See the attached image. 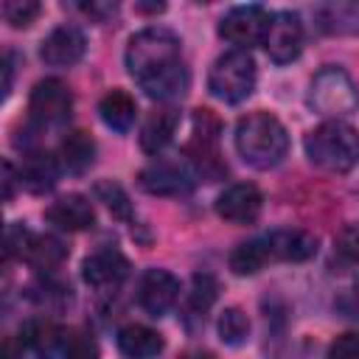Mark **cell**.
Here are the masks:
<instances>
[{
  "mask_svg": "<svg viewBox=\"0 0 359 359\" xmlns=\"http://www.w3.org/2000/svg\"><path fill=\"white\" fill-rule=\"evenodd\" d=\"M126 67L149 98L171 101L188 90L182 42L168 28L149 25L137 31L126 45Z\"/></svg>",
  "mask_w": 359,
  "mask_h": 359,
  "instance_id": "6da1fadb",
  "label": "cell"
},
{
  "mask_svg": "<svg viewBox=\"0 0 359 359\" xmlns=\"http://www.w3.org/2000/svg\"><path fill=\"white\" fill-rule=\"evenodd\" d=\"M236 149L247 165L258 171L275 168L289 151L286 126L269 112H250L236 123Z\"/></svg>",
  "mask_w": 359,
  "mask_h": 359,
  "instance_id": "7a4b0ae2",
  "label": "cell"
},
{
  "mask_svg": "<svg viewBox=\"0 0 359 359\" xmlns=\"http://www.w3.org/2000/svg\"><path fill=\"white\" fill-rule=\"evenodd\" d=\"M309 160L331 174H345L359 163V132L345 121H323L306 135Z\"/></svg>",
  "mask_w": 359,
  "mask_h": 359,
  "instance_id": "3957f363",
  "label": "cell"
},
{
  "mask_svg": "<svg viewBox=\"0 0 359 359\" xmlns=\"http://www.w3.org/2000/svg\"><path fill=\"white\" fill-rule=\"evenodd\" d=\"M309 107L328 121H342L345 115H351L359 107V87L351 79V73L328 65L311 79Z\"/></svg>",
  "mask_w": 359,
  "mask_h": 359,
  "instance_id": "277c9868",
  "label": "cell"
},
{
  "mask_svg": "<svg viewBox=\"0 0 359 359\" xmlns=\"http://www.w3.org/2000/svg\"><path fill=\"white\" fill-rule=\"evenodd\" d=\"M255 62L247 50H227L222 53L210 73H208V90L224 101V104H238L244 98H250V93L255 90Z\"/></svg>",
  "mask_w": 359,
  "mask_h": 359,
  "instance_id": "5b68a950",
  "label": "cell"
},
{
  "mask_svg": "<svg viewBox=\"0 0 359 359\" xmlns=\"http://www.w3.org/2000/svg\"><path fill=\"white\" fill-rule=\"evenodd\" d=\"M70 109H73V95H70V90H67L65 81H59V79H42V81L34 84L31 98H28V121L36 129L67 123Z\"/></svg>",
  "mask_w": 359,
  "mask_h": 359,
  "instance_id": "8992f818",
  "label": "cell"
},
{
  "mask_svg": "<svg viewBox=\"0 0 359 359\" xmlns=\"http://www.w3.org/2000/svg\"><path fill=\"white\" fill-rule=\"evenodd\" d=\"M269 11L264 6H236L230 8L222 20H219V36L227 39L230 45H236L238 50H247L252 45H261L264 42V34H266V25H269Z\"/></svg>",
  "mask_w": 359,
  "mask_h": 359,
  "instance_id": "52a82bcc",
  "label": "cell"
},
{
  "mask_svg": "<svg viewBox=\"0 0 359 359\" xmlns=\"http://www.w3.org/2000/svg\"><path fill=\"white\" fill-rule=\"evenodd\" d=\"M264 50L275 65H289L303 50V22L294 11H275L264 34Z\"/></svg>",
  "mask_w": 359,
  "mask_h": 359,
  "instance_id": "ba28073f",
  "label": "cell"
},
{
  "mask_svg": "<svg viewBox=\"0 0 359 359\" xmlns=\"http://www.w3.org/2000/svg\"><path fill=\"white\" fill-rule=\"evenodd\" d=\"M137 182L146 194L154 196H182L194 188V168L188 163L157 157L137 174Z\"/></svg>",
  "mask_w": 359,
  "mask_h": 359,
  "instance_id": "9c48e42d",
  "label": "cell"
},
{
  "mask_svg": "<svg viewBox=\"0 0 359 359\" xmlns=\"http://www.w3.org/2000/svg\"><path fill=\"white\" fill-rule=\"evenodd\" d=\"M264 210V196L252 182H233L216 199V213L230 224H252Z\"/></svg>",
  "mask_w": 359,
  "mask_h": 359,
  "instance_id": "30bf717a",
  "label": "cell"
},
{
  "mask_svg": "<svg viewBox=\"0 0 359 359\" xmlns=\"http://www.w3.org/2000/svg\"><path fill=\"white\" fill-rule=\"evenodd\" d=\"M137 300L151 317H163L180 300V280L168 269H146L137 286Z\"/></svg>",
  "mask_w": 359,
  "mask_h": 359,
  "instance_id": "8fae6325",
  "label": "cell"
},
{
  "mask_svg": "<svg viewBox=\"0 0 359 359\" xmlns=\"http://www.w3.org/2000/svg\"><path fill=\"white\" fill-rule=\"evenodd\" d=\"M81 275L93 289H101V292L118 289L129 275V261L118 250L104 247V250H95V252H90L84 258Z\"/></svg>",
  "mask_w": 359,
  "mask_h": 359,
  "instance_id": "7c38bea8",
  "label": "cell"
},
{
  "mask_svg": "<svg viewBox=\"0 0 359 359\" xmlns=\"http://www.w3.org/2000/svg\"><path fill=\"white\" fill-rule=\"evenodd\" d=\"M84 50H87L84 31L76 25H59L42 39L39 56L50 67H70L84 56Z\"/></svg>",
  "mask_w": 359,
  "mask_h": 359,
  "instance_id": "4fadbf2b",
  "label": "cell"
},
{
  "mask_svg": "<svg viewBox=\"0 0 359 359\" xmlns=\"http://www.w3.org/2000/svg\"><path fill=\"white\" fill-rule=\"evenodd\" d=\"M59 168L62 163L50 151H28L17 168V177L28 194H48L59 182Z\"/></svg>",
  "mask_w": 359,
  "mask_h": 359,
  "instance_id": "5bb4252c",
  "label": "cell"
},
{
  "mask_svg": "<svg viewBox=\"0 0 359 359\" xmlns=\"http://www.w3.org/2000/svg\"><path fill=\"white\" fill-rule=\"evenodd\" d=\"M45 219L50 224H56L59 230H90L95 224V208L87 196L81 194H67V196H59L48 210H45Z\"/></svg>",
  "mask_w": 359,
  "mask_h": 359,
  "instance_id": "9a60e30c",
  "label": "cell"
},
{
  "mask_svg": "<svg viewBox=\"0 0 359 359\" xmlns=\"http://www.w3.org/2000/svg\"><path fill=\"white\" fill-rule=\"evenodd\" d=\"M20 339L34 353H39L42 359H56V356L62 359V353L67 348L65 331L56 323H50V320H31V323H25L22 331H20Z\"/></svg>",
  "mask_w": 359,
  "mask_h": 359,
  "instance_id": "2e32d148",
  "label": "cell"
},
{
  "mask_svg": "<svg viewBox=\"0 0 359 359\" xmlns=\"http://www.w3.org/2000/svg\"><path fill=\"white\" fill-rule=\"evenodd\" d=\"M266 244H269V252L272 258H280V261H309L317 255V238L306 230H275L266 236Z\"/></svg>",
  "mask_w": 359,
  "mask_h": 359,
  "instance_id": "e0dca14e",
  "label": "cell"
},
{
  "mask_svg": "<svg viewBox=\"0 0 359 359\" xmlns=\"http://www.w3.org/2000/svg\"><path fill=\"white\" fill-rule=\"evenodd\" d=\"M118 348L129 359H154L163 351V337L143 323H129L118 331Z\"/></svg>",
  "mask_w": 359,
  "mask_h": 359,
  "instance_id": "ac0fdd59",
  "label": "cell"
},
{
  "mask_svg": "<svg viewBox=\"0 0 359 359\" xmlns=\"http://www.w3.org/2000/svg\"><path fill=\"white\" fill-rule=\"evenodd\" d=\"M177 123H180V115L174 109H154L140 126V149L146 154L163 151L171 143V137L177 132Z\"/></svg>",
  "mask_w": 359,
  "mask_h": 359,
  "instance_id": "d6986e66",
  "label": "cell"
},
{
  "mask_svg": "<svg viewBox=\"0 0 359 359\" xmlns=\"http://www.w3.org/2000/svg\"><path fill=\"white\" fill-rule=\"evenodd\" d=\"M98 115L109 129L129 132L135 126V118H137V104L126 90H109L98 101Z\"/></svg>",
  "mask_w": 359,
  "mask_h": 359,
  "instance_id": "ffe728a7",
  "label": "cell"
},
{
  "mask_svg": "<svg viewBox=\"0 0 359 359\" xmlns=\"http://www.w3.org/2000/svg\"><path fill=\"white\" fill-rule=\"evenodd\" d=\"M59 163L73 174H84L95 163V140L81 129L67 132L59 143Z\"/></svg>",
  "mask_w": 359,
  "mask_h": 359,
  "instance_id": "44dd1931",
  "label": "cell"
},
{
  "mask_svg": "<svg viewBox=\"0 0 359 359\" xmlns=\"http://www.w3.org/2000/svg\"><path fill=\"white\" fill-rule=\"evenodd\" d=\"M67 258V244L59 238V236H34L31 247H28V255L25 261L39 269V272H53L62 266V261Z\"/></svg>",
  "mask_w": 359,
  "mask_h": 359,
  "instance_id": "7402d4cb",
  "label": "cell"
},
{
  "mask_svg": "<svg viewBox=\"0 0 359 359\" xmlns=\"http://www.w3.org/2000/svg\"><path fill=\"white\" fill-rule=\"evenodd\" d=\"M269 258H272V252H269L266 238H252V241L238 244L230 252V269L236 275H255V272H261L266 266Z\"/></svg>",
  "mask_w": 359,
  "mask_h": 359,
  "instance_id": "603a6c76",
  "label": "cell"
},
{
  "mask_svg": "<svg viewBox=\"0 0 359 359\" xmlns=\"http://www.w3.org/2000/svg\"><path fill=\"white\" fill-rule=\"evenodd\" d=\"M320 28L328 34H348L359 36V8L356 6H323L317 11Z\"/></svg>",
  "mask_w": 359,
  "mask_h": 359,
  "instance_id": "cb8c5ba5",
  "label": "cell"
},
{
  "mask_svg": "<svg viewBox=\"0 0 359 359\" xmlns=\"http://www.w3.org/2000/svg\"><path fill=\"white\" fill-rule=\"evenodd\" d=\"M219 337L227 345H241L250 337V320H247V314L241 309H236V306L224 309L219 314Z\"/></svg>",
  "mask_w": 359,
  "mask_h": 359,
  "instance_id": "d4e9b609",
  "label": "cell"
},
{
  "mask_svg": "<svg viewBox=\"0 0 359 359\" xmlns=\"http://www.w3.org/2000/svg\"><path fill=\"white\" fill-rule=\"evenodd\" d=\"M95 196L109 208L112 216H118V219H132V202H129L126 191H123L118 182H112V180L95 182Z\"/></svg>",
  "mask_w": 359,
  "mask_h": 359,
  "instance_id": "484cf974",
  "label": "cell"
},
{
  "mask_svg": "<svg viewBox=\"0 0 359 359\" xmlns=\"http://www.w3.org/2000/svg\"><path fill=\"white\" fill-rule=\"evenodd\" d=\"M39 3L34 0H6L3 3V17L11 28H28L39 17Z\"/></svg>",
  "mask_w": 359,
  "mask_h": 359,
  "instance_id": "4316f807",
  "label": "cell"
},
{
  "mask_svg": "<svg viewBox=\"0 0 359 359\" xmlns=\"http://www.w3.org/2000/svg\"><path fill=\"white\" fill-rule=\"evenodd\" d=\"M31 241H34V233H31L28 227H22L20 222H11V224H8V230H6V244H3L6 261L25 258V255H28Z\"/></svg>",
  "mask_w": 359,
  "mask_h": 359,
  "instance_id": "83f0119b",
  "label": "cell"
},
{
  "mask_svg": "<svg viewBox=\"0 0 359 359\" xmlns=\"http://www.w3.org/2000/svg\"><path fill=\"white\" fill-rule=\"evenodd\" d=\"M216 292H219V286L210 275H196L191 283V309L196 314H205L210 309V303L216 300Z\"/></svg>",
  "mask_w": 359,
  "mask_h": 359,
  "instance_id": "f1b7e54d",
  "label": "cell"
},
{
  "mask_svg": "<svg viewBox=\"0 0 359 359\" xmlns=\"http://www.w3.org/2000/svg\"><path fill=\"white\" fill-rule=\"evenodd\" d=\"M334 250L342 261L348 264H359V224H348L339 230V236L334 238Z\"/></svg>",
  "mask_w": 359,
  "mask_h": 359,
  "instance_id": "f546056e",
  "label": "cell"
},
{
  "mask_svg": "<svg viewBox=\"0 0 359 359\" xmlns=\"http://www.w3.org/2000/svg\"><path fill=\"white\" fill-rule=\"evenodd\" d=\"M62 359H101V356H98V345H95L93 337L76 334V337L67 339V348H65Z\"/></svg>",
  "mask_w": 359,
  "mask_h": 359,
  "instance_id": "4dcf8cb0",
  "label": "cell"
},
{
  "mask_svg": "<svg viewBox=\"0 0 359 359\" xmlns=\"http://www.w3.org/2000/svg\"><path fill=\"white\" fill-rule=\"evenodd\" d=\"M328 359H359V334H342L331 342Z\"/></svg>",
  "mask_w": 359,
  "mask_h": 359,
  "instance_id": "1f68e13d",
  "label": "cell"
},
{
  "mask_svg": "<svg viewBox=\"0 0 359 359\" xmlns=\"http://www.w3.org/2000/svg\"><path fill=\"white\" fill-rule=\"evenodd\" d=\"M337 309H339L345 317L359 320V280H356L351 289H345V292L337 297Z\"/></svg>",
  "mask_w": 359,
  "mask_h": 359,
  "instance_id": "d6a6232c",
  "label": "cell"
},
{
  "mask_svg": "<svg viewBox=\"0 0 359 359\" xmlns=\"http://www.w3.org/2000/svg\"><path fill=\"white\" fill-rule=\"evenodd\" d=\"M79 8H81L87 17H93V20H107L109 14L118 11V3H81Z\"/></svg>",
  "mask_w": 359,
  "mask_h": 359,
  "instance_id": "836d02e7",
  "label": "cell"
},
{
  "mask_svg": "<svg viewBox=\"0 0 359 359\" xmlns=\"http://www.w3.org/2000/svg\"><path fill=\"white\" fill-rule=\"evenodd\" d=\"M22 348H25L22 339H17V337H6L3 351H0V359H22Z\"/></svg>",
  "mask_w": 359,
  "mask_h": 359,
  "instance_id": "e575fe53",
  "label": "cell"
},
{
  "mask_svg": "<svg viewBox=\"0 0 359 359\" xmlns=\"http://www.w3.org/2000/svg\"><path fill=\"white\" fill-rule=\"evenodd\" d=\"M14 180H20V177H17L14 165L6 160V163H3V185H6V188H3V199H6V202H11V196H14Z\"/></svg>",
  "mask_w": 359,
  "mask_h": 359,
  "instance_id": "d590c367",
  "label": "cell"
},
{
  "mask_svg": "<svg viewBox=\"0 0 359 359\" xmlns=\"http://www.w3.org/2000/svg\"><path fill=\"white\" fill-rule=\"evenodd\" d=\"M11 81H14V53H6L3 56V98H8Z\"/></svg>",
  "mask_w": 359,
  "mask_h": 359,
  "instance_id": "8d00e7d4",
  "label": "cell"
},
{
  "mask_svg": "<svg viewBox=\"0 0 359 359\" xmlns=\"http://www.w3.org/2000/svg\"><path fill=\"white\" fill-rule=\"evenodd\" d=\"M135 8H137V11H151V14H157V11H163L165 6H163V3H151V6H143V3H137Z\"/></svg>",
  "mask_w": 359,
  "mask_h": 359,
  "instance_id": "74e56055",
  "label": "cell"
},
{
  "mask_svg": "<svg viewBox=\"0 0 359 359\" xmlns=\"http://www.w3.org/2000/svg\"><path fill=\"white\" fill-rule=\"evenodd\" d=\"M191 359H213L210 353H196V356H191Z\"/></svg>",
  "mask_w": 359,
  "mask_h": 359,
  "instance_id": "f35d334b",
  "label": "cell"
}]
</instances>
